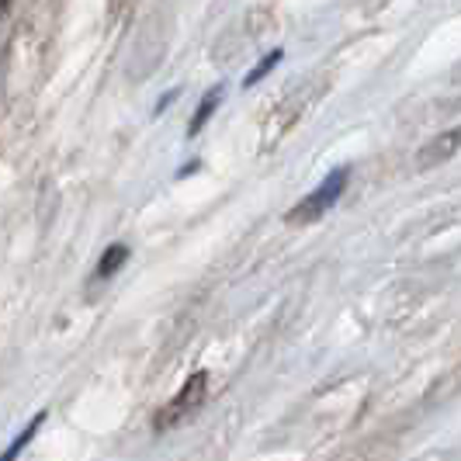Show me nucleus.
Segmentation results:
<instances>
[{
	"label": "nucleus",
	"mask_w": 461,
	"mask_h": 461,
	"mask_svg": "<svg viewBox=\"0 0 461 461\" xmlns=\"http://www.w3.org/2000/svg\"><path fill=\"white\" fill-rule=\"evenodd\" d=\"M205 399H208V371H194L185 385L177 389V395H174L167 406L157 410V416H153V430H157V434H167V430H174V427L187 423L191 416L205 406Z\"/></svg>",
	"instance_id": "obj_1"
},
{
	"label": "nucleus",
	"mask_w": 461,
	"mask_h": 461,
	"mask_svg": "<svg viewBox=\"0 0 461 461\" xmlns=\"http://www.w3.org/2000/svg\"><path fill=\"white\" fill-rule=\"evenodd\" d=\"M347 181H350V167H337L333 174H326V181L316 191H309L299 205L285 215L288 226H309V222H320L330 208L340 202V194L347 191Z\"/></svg>",
	"instance_id": "obj_2"
},
{
	"label": "nucleus",
	"mask_w": 461,
	"mask_h": 461,
	"mask_svg": "<svg viewBox=\"0 0 461 461\" xmlns=\"http://www.w3.org/2000/svg\"><path fill=\"white\" fill-rule=\"evenodd\" d=\"M458 149H461V125L451 129V132H440L430 142H423V149L416 153V163H420V170H430L438 163H447Z\"/></svg>",
	"instance_id": "obj_3"
},
{
	"label": "nucleus",
	"mask_w": 461,
	"mask_h": 461,
	"mask_svg": "<svg viewBox=\"0 0 461 461\" xmlns=\"http://www.w3.org/2000/svg\"><path fill=\"white\" fill-rule=\"evenodd\" d=\"M222 97H226V87H222V84H215V87H208V91L202 94V101H198L194 115H191V122H187V136H198V132L205 129L208 118L215 115V108L222 104Z\"/></svg>",
	"instance_id": "obj_4"
},
{
	"label": "nucleus",
	"mask_w": 461,
	"mask_h": 461,
	"mask_svg": "<svg viewBox=\"0 0 461 461\" xmlns=\"http://www.w3.org/2000/svg\"><path fill=\"white\" fill-rule=\"evenodd\" d=\"M129 260V247L125 243H112L104 254H101V260H97V271L94 275L97 277H112V275H118V267Z\"/></svg>",
	"instance_id": "obj_5"
},
{
	"label": "nucleus",
	"mask_w": 461,
	"mask_h": 461,
	"mask_svg": "<svg viewBox=\"0 0 461 461\" xmlns=\"http://www.w3.org/2000/svg\"><path fill=\"white\" fill-rule=\"evenodd\" d=\"M42 423H46V413H35V420H32V423L24 427V430L18 434V438H14V444H11V447L4 451V461H14V458H18V455H22L24 447L32 444V438L39 434V427H42Z\"/></svg>",
	"instance_id": "obj_6"
},
{
	"label": "nucleus",
	"mask_w": 461,
	"mask_h": 461,
	"mask_svg": "<svg viewBox=\"0 0 461 461\" xmlns=\"http://www.w3.org/2000/svg\"><path fill=\"white\" fill-rule=\"evenodd\" d=\"M281 59H285V52H281V49L267 52V56H264V59H260V63H257V67L250 69L247 77H243V87H254V84H260V80H264V77H267V73H271V69H275Z\"/></svg>",
	"instance_id": "obj_7"
}]
</instances>
